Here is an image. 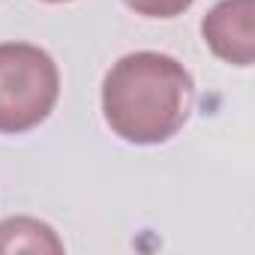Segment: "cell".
Wrapping results in <instances>:
<instances>
[{"label": "cell", "instance_id": "obj_1", "mask_svg": "<svg viewBox=\"0 0 255 255\" xmlns=\"http://www.w3.org/2000/svg\"><path fill=\"white\" fill-rule=\"evenodd\" d=\"M195 99L189 69L159 51L123 54L102 81L108 129L129 144H162L186 123Z\"/></svg>", "mask_w": 255, "mask_h": 255}, {"label": "cell", "instance_id": "obj_2", "mask_svg": "<svg viewBox=\"0 0 255 255\" xmlns=\"http://www.w3.org/2000/svg\"><path fill=\"white\" fill-rule=\"evenodd\" d=\"M60 72L48 51L30 42H0V132L39 126L57 105Z\"/></svg>", "mask_w": 255, "mask_h": 255}, {"label": "cell", "instance_id": "obj_3", "mask_svg": "<svg viewBox=\"0 0 255 255\" xmlns=\"http://www.w3.org/2000/svg\"><path fill=\"white\" fill-rule=\"evenodd\" d=\"M201 36L219 60L231 66H252L255 0H219L201 21Z\"/></svg>", "mask_w": 255, "mask_h": 255}, {"label": "cell", "instance_id": "obj_4", "mask_svg": "<svg viewBox=\"0 0 255 255\" xmlns=\"http://www.w3.org/2000/svg\"><path fill=\"white\" fill-rule=\"evenodd\" d=\"M0 252H63V240L48 222L33 216H12L0 222Z\"/></svg>", "mask_w": 255, "mask_h": 255}, {"label": "cell", "instance_id": "obj_5", "mask_svg": "<svg viewBox=\"0 0 255 255\" xmlns=\"http://www.w3.org/2000/svg\"><path fill=\"white\" fill-rule=\"evenodd\" d=\"M123 3L135 15H144V18H177L195 0H123Z\"/></svg>", "mask_w": 255, "mask_h": 255}, {"label": "cell", "instance_id": "obj_6", "mask_svg": "<svg viewBox=\"0 0 255 255\" xmlns=\"http://www.w3.org/2000/svg\"><path fill=\"white\" fill-rule=\"evenodd\" d=\"M42 3H66V0H42Z\"/></svg>", "mask_w": 255, "mask_h": 255}]
</instances>
